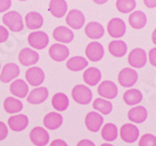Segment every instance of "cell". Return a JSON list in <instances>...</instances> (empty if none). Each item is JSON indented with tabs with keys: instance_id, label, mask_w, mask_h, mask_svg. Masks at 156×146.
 <instances>
[{
	"instance_id": "f546056e",
	"label": "cell",
	"mask_w": 156,
	"mask_h": 146,
	"mask_svg": "<svg viewBox=\"0 0 156 146\" xmlns=\"http://www.w3.org/2000/svg\"><path fill=\"white\" fill-rule=\"evenodd\" d=\"M143 95L139 89H128L123 95V101L128 106H136L142 101Z\"/></svg>"
},
{
	"instance_id": "7dc6e473",
	"label": "cell",
	"mask_w": 156,
	"mask_h": 146,
	"mask_svg": "<svg viewBox=\"0 0 156 146\" xmlns=\"http://www.w3.org/2000/svg\"><path fill=\"white\" fill-rule=\"evenodd\" d=\"M19 1H25V0H19Z\"/></svg>"
},
{
	"instance_id": "bcb514c9",
	"label": "cell",
	"mask_w": 156,
	"mask_h": 146,
	"mask_svg": "<svg viewBox=\"0 0 156 146\" xmlns=\"http://www.w3.org/2000/svg\"><path fill=\"white\" fill-rule=\"evenodd\" d=\"M100 146H113L112 144H109V143H105V144H101Z\"/></svg>"
},
{
	"instance_id": "603a6c76",
	"label": "cell",
	"mask_w": 156,
	"mask_h": 146,
	"mask_svg": "<svg viewBox=\"0 0 156 146\" xmlns=\"http://www.w3.org/2000/svg\"><path fill=\"white\" fill-rule=\"evenodd\" d=\"M147 110L142 106H136V107L130 109L128 112V119L133 123H143L147 119Z\"/></svg>"
},
{
	"instance_id": "1f68e13d",
	"label": "cell",
	"mask_w": 156,
	"mask_h": 146,
	"mask_svg": "<svg viewBox=\"0 0 156 146\" xmlns=\"http://www.w3.org/2000/svg\"><path fill=\"white\" fill-rule=\"evenodd\" d=\"M3 108L6 110V112L10 114H16L23 109V103L14 97H8L3 102Z\"/></svg>"
},
{
	"instance_id": "74e56055",
	"label": "cell",
	"mask_w": 156,
	"mask_h": 146,
	"mask_svg": "<svg viewBox=\"0 0 156 146\" xmlns=\"http://www.w3.org/2000/svg\"><path fill=\"white\" fill-rule=\"evenodd\" d=\"M9 37L8 29L6 26H0V43H5Z\"/></svg>"
},
{
	"instance_id": "3957f363",
	"label": "cell",
	"mask_w": 156,
	"mask_h": 146,
	"mask_svg": "<svg viewBox=\"0 0 156 146\" xmlns=\"http://www.w3.org/2000/svg\"><path fill=\"white\" fill-rule=\"evenodd\" d=\"M48 35L43 31H33L29 34L28 43L34 50H44L48 45Z\"/></svg>"
},
{
	"instance_id": "ac0fdd59",
	"label": "cell",
	"mask_w": 156,
	"mask_h": 146,
	"mask_svg": "<svg viewBox=\"0 0 156 146\" xmlns=\"http://www.w3.org/2000/svg\"><path fill=\"white\" fill-rule=\"evenodd\" d=\"M48 98V90L45 87H36L32 91H30L27 97L29 103L31 104H41Z\"/></svg>"
},
{
	"instance_id": "e0dca14e",
	"label": "cell",
	"mask_w": 156,
	"mask_h": 146,
	"mask_svg": "<svg viewBox=\"0 0 156 146\" xmlns=\"http://www.w3.org/2000/svg\"><path fill=\"white\" fill-rule=\"evenodd\" d=\"M74 32L73 30H70L69 28L64 26H57V28L54 29L53 31V37L54 40H56L57 42L62 43V44H67V43H70L74 40Z\"/></svg>"
},
{
	"instance_id": "9c48e42d",
	"label": "cell",
	"mask_w": 156,
	"mask_h": 146,
	"mask_svg": "<svg viewBox=\"0 0 156 146\" xmlns=\"http://www.w3.org/2000/svg\"><path fill=\"white\" fill-rule=\"evenodd\" d=\"M66 23L73 30H79L85 24V14L78 9H72L66 14Z\"/></svg>"
},
{
	"instance_id": "8d00e7d4",
	"label": "cell",
	"mask_w": 156,
	"mask_h": 146,
	"mask_svg": "<svg viewBox=\"0 0 156 146\" xmlns=\"http://www.w3.org/2000/svg\"><path fill=\"white\" fill-rule=\"evenodd\" d=\"M8 136V127L2 121H0V141H3Z\"/></svg>"
},
{
	"instance_id": "60d3db41",
	"label": "cell",
	"mask_w": 156,
	"mask_h": 146,
	"mask_svg": "<svg viewBox=\"0 0 156 146\" xmlns=\"http://www.w3.org/2000/svg\"><path fill=\"white\" fill-rule=\"evenodd\" d=\"M76 146H96V144L90 140H81L78 142Z\"/></svg>"
},
{
	"instance_id": "d4e9b609",
	"label": "cell",
	"mask_w": 156,
	"mask_h": 146,
	"mask_svg": "<svg viewBox=\"0 0 156 146\" xmlns=\"http://www.w3.org/2000/svg\"><path fill=\"white\" fill-rule=\"evenodd\" d=\"M147 17L143 11H133L129 17V24L135 30H141L146 26Z\"/></svg>"
},
{
	"instance_id": "c3c4849f",
	"label": "cell",
	"mask_w": 156,
	"mask_h": 146,
	"mask_svg": "<svg viewBox=\"0 0 156 146\" xmlns=\"http://www.w3.org/2000/svg\"><path fill=\"white\" fill-rule=\"evenodd\" d=\"M0 68H1V65H0Z\"/></svg>"
},
{
	"instance_id": "7c38bea8",
	"label": "cell",
	"mask_w": 156,
	"mask_h": 146,
	"mask_svg": "<svg viewBox=\"0 0 156 146\" xmlns=\"http://www.w3.org/2000/svg\"><path fill=\"white\" fill-rule=\"evenodd\" d=\"M140 131L137 127H135L132 123H126L123 124L120 129V137L122 138L123 142L126 143H134L139 138Z\"/></svg>"
},
{
	"instance_id": "52a82bcc",
	"label": "cell",
	"mask_w": 156,
	"mask_h": 146,
	"mask_svg": "<svg viewBox=\"0 0 156 146\" xmlns=\"http://www.w3.org/2000/svg\"><path fill=\"white\" fill-rule=\"evenodd\" d=\"M25 79L29 85L33 87H40L43 84L45 79V74L42 68L36 67V66H31L27 71H25Z\"/></svg>"
},
{
	"instance_id": "277c9868",
	"label": "cell",
	"mask_w": 156,
	"mask_h": 146,
	"mask_svg": "<svg viewBox=\"0 0 156 146\" xmlns=\"http://www.w3.org/2000/svg\"><path fill=\"white\" fill-rule=\"evenodd\" d=\"M107 31H108L109 35L113 39H120L126 32V22L120 18H113L108 22Z\"/></svg>"
},
{
	"instance_id": "5bb4252c",
	"label": "cell",
	"mask_w": 156,
	"mask_h": 146,
	"mask_svg": "<svg viewBox=\"0 0 156 146\" xmlns=\"http://www.w3.org/2000/svg\"><path fill=\"white\" fill-rule=\"evenodd\" d=\"M85 125L90 132H98L103 125V118L97 111H91L87 113L85 118Z\"/></svg>"
},
{
	"instance_id": "8992f818",
	"label": "cell",
	"mask_w": 156,
	"mask_h": 146,
	"mask_svg": "<svg viewBox=\"0 0 156 146\" xmlns=\"http://www.w3.org/2000/svg\"><path fill=\"white\" fill-rule=\"evenodd\" d=\"M137 78H139V75L133 68L131 67H126L123 68L119 73V76H118V82L119 84L124 88H131L132 86L136 84Z\"/></svg>"
},
{
	"instance_id": "ffe728a7",
	"label": "cell",
	"mask_w": 156,
	"mask_h": 146,
	"mask_svg": "<svg viewBox=\"0 0 156 146\" xmlns=\"http://www.w3.org/2000/svg\"><path fill=\"white\" fill-rule=\"evenodd\" d=\"M10 92L16 98H25L29 95V86L23 79H14L10 85Z\"/></svg>"
},
{
	"instance_id": "ab89813d",
	"label": "cell",
	"mask_w": 156,
	"mask_h": 146,
	"mask_svg": "<svg viewBox=\"0 0 156 146\" xmlns=\"http://www.w3.org/2000/svg\"><path fill=\"white\" fill-rule=\"evenodd\" d=\"M148 61H150L151 65L156 67V47L151 48L148 52Z\"/></svg>"
},
{
	"instance_id": "d6986e66",
	"label": "cell",
	"mask_w": 156,
	"mask_h": 146,
	"mask_svg": "<svg viewBox=\"0 0 156 146\" xmlns=\"http://www.w3.org/2000/svg\"><path fill=\"white\" fill-rule=\"evenodd\" d=\"M29 124V118L25 114H16L8 120V127L14 132H22Z\"/></svg>"
},
{
	"instance_id": "4316f807",
	"label": "cell",
	"mask_w": 156,
	"mask_h": 146,
	"mask_svg": "<svg viewBox=\"0 0 156 146\" xmlns=\"http://www.w3.org/2000/svg\"><path fill=\"white\" fill-rule=\"evenodd\" d=\"M83 79L88 86H96L101 80V71L96 67H88L83 74Z\"/></svg>"
},
{
	"instance_id": "e575fe53",
	"label": "cell",
	"mask_w": 156,
	"mask_h": 146,
	"mask_svg": "<svg viewBox=\"0 0 156 146\" xmlns=\"http://www.w3.org/2000/svg\"><path fill=\"white\" fill-rule=\"evenodd\" d=\"M115 7L118 11L121 13H131L136 7V1L135 0H117Z\"/></svg>"
},
{
	"instance_id": "6da1fadb",
	"label": "cell",
	"mask_w": 156,
	"mask_h": 146,
	"mask_svg": "<svg viewBox=\"0 0 156 146\" xmlns=\"http://www.w3.org/2000/svg\"><path fill=\"white\" fill-rule=\"evenodd\" d=\"M2 22L8 30L12 32H21L24 28L22 16L17 11H9L3 14Z\"/></svg>"
},
{
	"instance_id": "7bdbcfd3",
	"label": "cell",
	"mask_w": 156,
	"mask_h": 146,
	"mask_svg": "<svg viewBox=\"0 0 156 146\" xmlns=\"http://www.w3.org/2000/svg\"><path fill=\"white\" fill-rule=\"evenodd\" d=\"M143 2L148 9H153L156 7V0H143Z\"/></svg>"
},
{
	"instance_id": "ee69618b",
	"label": "cell",
	"mask_w": 156,
	"mask_h": 146,
	"mask_svg": "<svg viewBox=\"0 0 156 146\" xmlns=\"http://www.w3.org/2000/svg\"><path fill=\"white\" fill-rule=\"evenodd\" d=\"M152 42L156 46V29L153 31V33H152Z\"/></svg>"
},
{
	"instance_id": "b9f144b4",
	"label": "cell",
	"mask_w": 156,
	"mask_h": 146,
	"mask_svg": "<svg viewBox=\"0 0 156 146\" xmlns=\"http://www.w3.org/2000/svg\"><path fill=\"white\" fill-rule=\"evenodd\" d=\"M50 146H68V144L63 140H54L52 141V143L50 144Z\"/></svg>"
},
{
	"instance_id": "5b68a950",
	"label": "cell",
	"mask_w": 156,
	"mask_h": 146,
	"mask_svg": "<svg viewBox=\"0 0 156 146\" xmlns=\"http://www.w3.org/2000/svg\"><path fill=\"white\" fill-rule=\"evenodd\" d=\"M128 62L133 68H142L147 62V54L143 48H133L128 56Z\"/></svg>"
},
{
	"instance_id": "2e32d148",
	"label": "cell",
	"mask_w": 156,
	"mask_h": 146,
	"mask_svg": "<svg viewBox=\"0 0 156 146\" xmlns=\"http://www.w3.org/2000/svg\"><path fill=\"white\" fill-rule=\"evenodd\" d=\"M40 55L37 52H35L32 48L25 47L21 50L19 53V62L23 66H34L36 63L39 62Z\"/></svg>"
},
{
	"instance_id": "f1b7e54d",
	"label": "cell",
	"mask_w": 156,
	"mask_h": 146,
	"mask_svg": "<svg viewBox=\"0 0 156 146\" xmlns=\"http://www.w3.org/2000/svg\"><path fill=\"white\" fill-rule=\"evenodd\" d=\"M69 106V100L65 93L63 92H57L53 96L52 98V107L58 111V112H63L68 108Z\"/></svg>"
},
{
	"instance_id": "484cf974",
	"label": "cell",
	"mask_w": 156,
	"mask_h": 146,
	"mask_svg": "<svg viewBox=\"0 0 156 146\" xmlns=\"http://www.w3.org/2000/svg\"><path fill=\"white\" fill-rule=\"evenodd\" d=\"M43 124L48 130H57L63 124V116L58 112H50L43 119Z\"/></svg>"
},
{
	"instance_id": "7402d4cb",
	"label": "cell",
	"mask_w": 156,
	"mask_h": 146,
	"mask_svg": "<svg viewBox=\"0 0 156 146\" xmlns=\"http://www.w3.org/2000/svg\"><path fill=\"white\" fill-rule=\"evenodd\" d=\"M44 19L40 12L31 11L25 14V26L30 30H39L42 28Z\"/></svg>"
},
{
	"instance_id": "7a4b0ae2",
	"label": "cell",
	"mask_w": 156,
	"mask_h": 146,
	"mask_svg": "<svg viewBox=\"0 0 156 146\" xmlns=\"http://www.w3.org/2000/svg\"><path fill=\"white\" fill-rule=\"evenodd\" d=\"M72 97L77 103L85 106L92 100V92L86 85H77L73 88Z\"/></svg>"
},
{
	"instance_id": "30bf717a",
	"label": "cell",
	"mask_w": 156,
	"mask_h": 146,
	"mask_svg": "<svg viewBox=\"0 0 156 146\" xmlns=\"http://www.w3.org/2000/svg\"><path fill=\"white\" fill-rule=\"evenodd\" d=\"M30 140L35 146H45L50 142V134L44 127H35L31 130Z\"/></svg>"
},
{
	"instance_id": "44dd1931",
	"label": "cell",
	"mask_w": 156,
	"mask_h": 146,
	"mask_svg": "<svg viewBox=\"0 0 156 146\" xmlns=\"http://www.w3.org/2000/svg\"><path fill=\"white\" fill-rule=\"evenodd\" d=\"M85 33L89 39L97 41L105 35V28L99 22L91 21V22L87 23V26H85Z\"/></svg>"
},
{
	"instance_id": "8fae6325",
	"label": "cell",
	"mask_w": 156,
	"mask_h": 146,
	"mask_svg": "<svg viewBox=\"0 0 156 146\" xmlns=\"http://www.w3.org/2000/svg\"><path fill=\"white\" fill-rule=\"evenodd\" d=\"M48 55L55 62H63L69 56V48L62 43H55L50 46Z\"/></svg>"
},
{
	"instance_id": "d590c367",
	"label": "cell",
	"mask_w": 156,
	"mask_h": 146,
	"mask_svg": "<svg viewBox=\"0 0 156 146\" xmlns=\"http://www.w3.org/2000/svg\"><path fill=\"white\" fill-rule=\"evenodd\" d=\"M139 146H156V136L153 134H144L141 136Z\"/></svg>"
},
{
	"instance_id": "9a60e30c",
	"label": "cell",
	"mask_w": 156,
	"mask_h": 146,
	"mask_svg": "<svg viewBox=\"0 0 156 146\" xmlns=\"http://www.w3.org/2000/svg\"><path fill=\"white\" fill-rule=\"evenodd\" d=\"M20 75V67L14 63H8L3 66L1 74H0V80L1 82L8 84L12 80L17 79V77Z\"/></svg>"
},
{
	"instance_id": "4dcf8cb0",
	"label": "cell",
	"mask_w": 156,
	"mask_h": 146,
	"mask_svg": "<svg viewBox=\"0 0 156 146\" xmlns=\"http://www.w3.org/2000/svg\"><path fill=\"white\" fill-rule=\"evenodd\" d=\"M87 66H88V61L81 56H74L66 62V67L70 71H80L87 68Z\"/></svg>"
},
{
	"instance_id": "f35d334b",
	"label": "cell",
	"mask_w": 156,
	"mask_h": 146,
	"mask_svg": "<svg viewBox=\"0 0 156 146\" xmlns=\"http://www.w3.org/2000/svg\"><path fill=\"white\" fill-rule=\"evenodd\" d=\"M12 2L11 0H0V12H6L8 11Z\"/></svg>"
},
{
	"instance_id": "d6a6232c",
	"label": "cell",
	"mask_w": 156,
	"mask_h": 146,
	"mask_svg": "<svg viewBox=\"0 0 156 146\" xmlns=\"http://www.w3.org/2000/svg\"><path fill=\"white\" fill-rule=\"evenodd\" d=\"M101 136L107 142H113L118 137V127L113 123H107L101 127Z\"/></svg>"
},
{
	"instance_id": "cb8c5ba5",
	"label": "cell",
	"mask_w": 156,
	"mask_h": 146,
	"mask_svg": "<svg viewBox=\"0 0 156 146\" xmlns=\"http://www.w3.org/2000/svg\"><path fill=\"white\" fill-rule=\"evenodd\" d=\"M50 12L52 16L55 18H62L64 17L65 14H67V2L66 0H51L50 1Z\"/></svg>"
},
{
	"instance_id": "83f0119b",
	"label": "cell",
	"mask_w": 156,
	"mask_h": 146,
	"mask_svg": "<svg viewBox=\"0 0 156 146\" xmlns=\"http://www.w3.org/2000/svg\"><path fill=\"white\" fill-rule=\"evenodd\" d=\"M109 52L112 56L114 57H122L126 54L128 51V46H126V43L122 40H114L112 42H110L108 46Z\"/></svg>"
},
{
	"instance_id": "4fadbf2b",
	"label": "cell",
	"mask_w": 156,
	"mask_h": 146,
	"mask_svg": "<svg viewBox=\"0 0 156 146\" xmlns=\"http://www.w3.org/2000/svg\"><path fill=\"white\" fill-rule=\"evenodd\" d=\"M98 93L103 99H114L118 96V87L111 80H105L98 86Z\"/></svg>"
},
{
	"instance_id": "836d02e7",
	"label": "cell",
	"mask_w": 156,
	"mask_h": 146,
	"mask_svg": "<svg viewBox=\"0 0 156 146\" xmlns=\"http://www.w3.org/2000/svg\"><path fill=\"white\" fill-rule=\"evenodd\" d=\"M92 107H94V109H96V111L107 115L111 113L113 106H112V103L109 100H106V99L103 98H97L96 100H94Z\"/></svg>"
},
{
	"instance_id": "ba28073f",
	"label": "cell",
	"mask_w": 156,
	"mask_h": 146,
	"mask_svg": "<svg viewBox=\"0 0 156 146\" xmlns=\"http://www.w3.org/2000/svg\"><path fill=\"white\" fill-rule=\"evenodd\" d=\"M85 54H86L87 58L91 62H99L105 56V47L101 43L97 42V41H92L87 45Z\"/></svg>"
},
{
	"instance_id": "f6af8a7d",
	"label": "cell",
	"mask_w": 156,
	"mask_h": 146,
	"mask_svg": "<svg viewBox=\"0 0 156 146\" xmlns=\"http://www.w3.org/2000/svg\"><path fill=\"white\" fill-rule=\"evenodd\" d=\"M92 1L97 5H105L106 2H108V0H92Z\"/></svg>"
}]
</instances>
